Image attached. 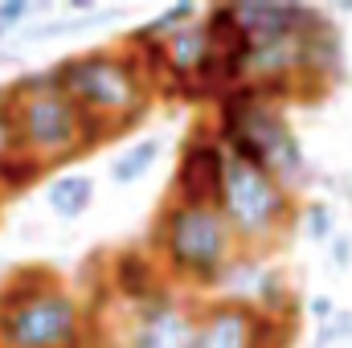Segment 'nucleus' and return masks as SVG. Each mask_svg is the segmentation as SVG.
Listing matches in <instances>:
<instances>
[{"mask_svg":"<svg viewBox=\"0 0 352 348\" xmlns=\"http://www.w3.org/2000/svg\"><path fill=\"white\" fill-rule=\"evenodd\" d=\"M221 144L230 156H242L266 168L287 193L307 180V156L295 131L287 127L270 94L254 83H242L234 94L221 98Z\"/></svg>","mask_w":352,"mask_h":348,"instance_id":"obj_1","label":"nucleus"},{"mask_svg":"<svg viewBox=\"0 0 352 348\" xmlns=\"http://www.w3.org/2000/svg\"><path fill=\"white\" fill-rule=\"evenodd\" d=\"M8 115L16 123V144L29 160H66L78 148L90 144V119L87 111L58 87L54 70L50 74H25L21 83L8 87Z\"/></svg>","mask_w":352,"mask_h":348,"instance_id":"obj_2","label":"nucleus"},{"mask_svg":"<svg viewBox=\"0 0 352 348\" xmlns=\"http://www.w3.org/2000/svg\"><path fill=\"white\" fill-rule=\"evenodd\" d=\"M87 336L82 307L50 283V274H21L0 295V348H78Z\"/></svg>","mask_w":352,"mask_h":348,"instance_id":"obj_3","label":"nucleus"},{"mask_svg":"<svg viewBox=\"0 0 352 348\" xmlns=\"http://www.w3.org/2000/svg\"><path fill=\"white\" fill-rule=\"evenodd\" d=\"M164 262L173 266V274L213 287L226 283L230 266H234V230L226 221V213L217 205H184L173 201L156 226Z\"/></svg>","mask_w":352,"mask_h":348,"instance_id":"obj_4","label":"nucleus"},{"mask_svg":"<svg viewBox=\"0 0 352 348\" xmlns=\"http://www.w3.org/2000/svg\"><path fill=\"white\" fill-rule=\"evenodd\" d=\"M54 78L90 119L131 123L148 107V87H144L140 62L123 58V54H111V50H94V54H82V58L58 62Z\"/></svg>","mask_w":352,"mask_h":348,"instance_id":"obj_5","label":"nucleus"},{"mask_svg":"<svg viewBox=\"0 0 352 348\" xmlns=\"http://www.w3.org/2000/svg\"><path fill=\"white\" fill-rule=\"evenodd\" d=\"M217 209L226 213L230 230L238 242H266L274 238L287 217H291V193L274 180V176L242 160L230 156L226 160V180H221V201Z\"/></svg>","mask_w":352,"mask_h":348,"instance_id":"obj_6","label":"nucleus"},{"mask_svg":"<svg viewBox=\"0 0 352 348\" xmlns=\"http://www.w3.org/2000/svg\"><path fill=\"white\" fill-rule=\"evenodd\" d=\"M226 160H230V152H226L221 140H213V135L188 140L173 176L176 201H184V205H217L221 201V180H226Z\"/></svg>","mask_w":352,"mask_h":348,"instance_id":"obj_7","label":"nucleus"},{"mask_svg":"<svg viewBox=\"0 0 352 348\" xmlns=\"http://www.w3.org/2000/svg\"><path fill=\"white\" fill-rule=\"evenodd\" d=\"M274 320L250 299H217L201 312V332L192 348H263V328Z\"/></svg>","mask_w":352,"mask_h":348,"instance_id":"obj_8","label":"nucleus"},{"mask_svg":"<svg viewBox=\"0 0 352 348\" xmlns=\"http://www.w3.org/2000/svg\"><path fill=\"white\" fill-rule=\"evenodd\" d=\"M201 332V316L173 295H160L156 303L140 307L127 348H192Z\"/></svg>","mask_w":352,"mask_h":348,"instance_id":"obj_9","label":"nucleus"},{"mask_svg":"<svg viewBox=\"0 0 352 348\" xmlns=\"http://www.w3.org/2000/svg\"><path fill=\"white\" fill-rule=\"evenodd\" d=\"M115 287L131 299V303H140V307H148V303H156L164 291H160V279H156V270H152V262L140 259V254H123V259L115 262Z\"/></svg>","mask_w":352,"mask_h":348,"instance_id":"obj_10","label":"nucleus"},{"mask_svg":"<svg viewBox=\"0 0 352 348\" xmlns=\"http://www.w3.org/2000/svg\"><path fill=\"white\" fill-rule=\"evenodd\" d=\"M90 197H94V184L87 173H66L58 176L50 188H45V201L58 217H78L90 209Z\"/></svg>","mask_w":352,"mask_h":348,"instance_id":"obj_11","label":"nucleus"},{"mask_svg":"<svg viewBox=\"0 0 352 348\" xmlns=\"http://www.w3.org/2000/svg\"><path fill=\"white\" fill-rule=\"evenodd\" d=\"M156 156H160V140H156V135H152V140H140L131 152H123V156L111 164V180H115V184H131V180H140V176L156 164Z\"/></svg>","mask_w":352,"mask_h":348,"instance_id":"obj_12","label":"nucleus"},{"mask_svg":"<svg viewBox=\"0 0 352 348\" xmlns=\"http://www.w3.org/2000/svg\"><path fill=\"white\" fill-rule=\"evenodd\" d=\"M303 221H307V234H311L316 242H328V238H332V209H328L324 201H311L307 213H303Z\"/></svg>","mask_w":352,"mask_h":348,"instance_id":"obj_13","label":"nucleus"},{"mask_svg":"<svg viewBox=\"0 0 352 348\" xmlns=\"http://www.w3.org/2000/svg\"><path fill=\"white\" fill-rule=\"evenodd\" d=\"M16 152H21V144H16V123H12L8 107H0V168H4Z\"/></svg>","mask_w":352,"mask_h":348,"instance_id":"obj_14","label":"nucleus"},{"mask_svg":"<svg viewBox=\"0 0 352 348\" xmlns=\"http://www.w3.org/2000/svg\"><path fill=\"white\" fill-rule=\"evenodd\" d=\"M29 17V4L25 0H4L0 4V25H16V21H25Z\"/></svg>","mask_w":352,"mask_h":348,"instance_id":"obj_15","label":"nucleus"},{"mask_svg":"<svg viewBox=\"0 0 352 348\" xmlns=\"http://www.w3.org/2000/svg\"><path fill=\"white\" fill-rule=\"evenodd\" d=\"M332 254H336V266L344 270L349 259H352V242H349V238H336V242H332Z\"/></svg>","mask_w":352,"mask_h":348,"instance_id":"obj_16","label":"nucleus"},{"mask_svg":"<svg viewBox=\"0 0 352 348\" xmlns=\"http://www.w3.org/2000/svg\"><path fill=\"white\" fill-rule=\"evenodd\" d=\"M332 312H336V307H332V299H311V316H316V320H328Z\"/></svg>","mask_w":352,"mask_h":348,"instance_id":"obj_17","label":"nucleus"},{"mask_svg":"<svg viewBox=\"0 0 352 348\" xmlns=\"http://www.w3.org/2000/svg\"><path fill=\"white\" fill-rule=\"evenodd\" d=\"M0 107H8V90L0 87Z\"/></svg>","mask_w":352,"mask_h":348,"instance_id":"obj_18","label":"nucleus"},{"mask_svg":"<svg viewBox=\"0 0 352 348\" xmlns=\"http://www.w3.org/2000/svg\"><path fill=\"white\" fill-rule=\"evenodd\" d=\"M0 37H4V25H0Z\"/></svg>","mask_w":352,"mask_h":348,"instance_id":"obj_19","label":"nucleus"}]
</instances>
